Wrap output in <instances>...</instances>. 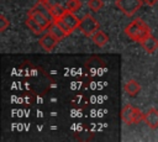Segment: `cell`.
I'll return each instance as SVG.
<instances>
[{
    "mask_svg": "<svg viewBox=\"0 0 158 142\" xmlns=\"http://www.w3.org/2000/svg\"><path fill=\"white\" fill-rule=\"evenodd\" d=\"M9 25H10L9 20H6V17H5L4 15H1V16H0V31L4 32V31L9 27Z\"/></svg>",
    "mask_w": 158,
    "mask_h": 142,
    "instance_id": "obj_18",
    "label": "cell"
},
{
    "mask_svg": "<svg viewBox=\"0 0 158 142\" xmlns=\"http://www.w3.org/2000/svg\"><path fill=\"white\" fill-rule=\"evenodd\" d=\"M143 1H144V4H148L149 6H152V5H154L158 0H143Z\"/></svg>",
    "mask_w": 158,
    "mask_h": 142,
    "instance_id": "obj_19",
    "label": "cell"
},
{
    "mask_svg": "<svg viewBox=\"0 0 158 142\" xmlns=\"http://www.w3.org/2000/svg\"><path fill=\"white\" fill-rule=\"evenodd\" d=\"M27 16L32 17L36 22H38V23L43 27V30H47V28H48V26H49V23H51V21H49L44 15H42L40 11H37V10H35V9L30 10V11H28V14H27Z\"/></svg>",
    "mask_w": 158,
    "mask_h": 142,
    "instance_id": "obj_10",
    "label": "cell"
},
{
    "mask_svg": "<svg viewBox=\"0 0 158 142\" xmlns=\"http://www.w3.org/2000/svg\"><path fill=\"white\" fill-rule=\"evenodd\" d=\"M121 119L126 125H133V123H139L144 121V114L131 104H126L122 110H121Z\"/></svg>",
    "mask_w": 158,
    "mask_h": 142,
    "instance_id": "obj_2",
    "label": "cell"
},
{
    "mask_svg": "<svg viewBox=\"0 0 158 142\" xmlns=\"http://www.w3.org/2000/svg\"><path fill=\"white\" fill-rule=\"evenodd\" d=\"M123 90H125V93L128 95V96H136L139 91H141V85H139V83L137 81V80H135V79H130V80H127L126 83H125V85H123Z\"/></svg>",
    "mask_w": 158,
    "mask_h": 142,
    "instance_id": "obj_9",
    "label": "cell"
},
{
    "mask_svg": "<svg viewBox=\"0 0 158 142\" xmlns=\"http://www.w3.org/2000/svg\"><path fill=\"white\" fill-rule=\"evenodd\" d=\"M40 44H41V47L44 49V51H47V52H51V51H53L54 49V47L57 46V43L59 42L53 35H51L48 31L46 32V33H43L42 36H41V38H40Z\"/></svg>",
    "mask_w": 158,
    "mask_h": 142,
    "instance_id": "obj_6",
    "label": "cell"
},
{
    "mask_svg": "<svg viewBox=\"0 0 158 142\" xmlns=\"http://www.w3.org/2000/svg\"><path fill=\"white\" fill-rule=\"evenodd\" d=\"M48 7H52V6H64L67 9V4L69 0H43Z\"/></svg>",
    "mask_w": 158,
    "mask_h": 142,
    "instance_id": "obj_17",
    "label": "cell"
},
{
    "mask_svg": "<svg viewBox=\"0 0 158 142\" xmlns=\"http://www.w3.org/2000/svg\"><path fill=\"white\" fill-rule=\"evenodd\" d=\"M144 122L151 128H158V110L157 109H149L144 114Z\"/></svg>",
    "mask_w": 158,
    "mask_h": 142,
    "instance_id": "obj_8",
    "label": "cell"
},
{
    "mask_svg": "<svg viewBox=\"0 0 158 142\" xmlns=\"http://www.w3.org/2000/svg\"><path fill=\"white\" fill-rule=\"evenodd\" d=\"M26 25H27V27L32 31V32H35L36 35H40V33H42L44 30H43V27L38 23V22H36L32 17H30V16H27V19H26Z\"/></svg>",
    "mask_w": 158,
    "mask_h": 142,
    "instance_id": "obj_13",
    "label": "cell"
},
{
    "mask_svg": "<svg viewBox=\"0 0 158 142\" xmlns=\"http://www.w3.org/2000/svg\"><path fill=\"white\" fill-rule=\"evenodd\" d=\"M141 43V46H142V48L146 51V52H148V53H154L157 49H158V40L154 37V36H152V35H149L148 37H146L142 42H139Z\"/></svg>",
    "mask_w": 158,
    "mask_h": 142,
    "instance_id": "obj_7",
    "label": "cell"
},
{
    "mask_svg": "<svg viewBox=\"0 0 158 142\" xmlns=\"http://www.w3.org/2000/svg\"><path fill=\"white\" fill-rule=\"evenodd\" d=\"M143 4V0H116L117 9L121 10L126 16H132L136 14Z\"/></svg>",
    "mask_w": 158,
    "mask_h": 142,
    "instance_id": "obj_4",
    "label": "cell"
},
{
    "mask_svg": "<svg viewBox=\"0 0 158 142\" xmlns=\"http://www.w3.org/2000/svg\"><path fill=\"white\" fill-rule=\"evenodd\" d=\"M99 27V22L91 15H85L79 23V30L88 37H91L98 30H100Z\"/></svg>",
    "mask_w": 158,
    "mask_h": 142,
    "instance_id": "obj_5",
    "label": "cell"
},
{
    "mask_svg": "<svg viewBox=\"0 0 158 142\" xmlns=\"http://www.w3.org/2000/svg\"><path fill=\"white\" fill-rule=\"evenodd\" d=\"M49 9H51V12H52V16H53V21L62 17L67 12V9L64 6H52Z\"/></svg>",
    "mask_w": 158,
    "mask_h": 142,
    "instance_id": "obj_14",
    "label": "cell"
},
{
    "mask_svg": "<svg viewBox=\"0 0 158 142\" xmlns=\"http://www.w3.org/2000/svg\"><path fill=\"white\" fill-rule=\"evenodd\" d=\"M91 38H93V42H94L98 47H104V46L109 42L107 35H106L104 31H101V30H98V31L91 36Z\"/></svg>",
    "mask_w": 158,
    "mask_h": 142,
    "instance_id": "obj_12",
    "label": "cell"
},
{
    "mask_svg": "<svg viewBox=\"0 0 158 142\" xmlns=\"http://www.w3.org/2000/svg\"><path fill=\"white\" fill-rule=\"evenodd\" d=\"M125 33L132 41L142 42L146 37L151 35V28L142 19H135L125 27Z\"/></svg>",
    "mask_w": 158,
    "mask_h": 142,
    "instance_id": "obj_1",
    "label": "cell"
},
{
    "mask_svg": "<svg viewBox=\"0 0 158 142\" xmlns=\"http://www.w3.org/2000/svg\"><path fill=\"white\" fill-rule=\"evenodd\" d=\"M81 6V2L80 0H69L68 4H67V11H70V12H75L77 10H79Z\"/></svg>",
    "mask_w": 158,
    "mask_h": 142,
    "instance_id": "obj_16",
    "label": "cell"
},
{
    "mask_svg": "<svg viewBox=\"0 0 158 142\" xmlns=\"http://www.w3.org/2000/svg\"><path fill=\"white\" fill-rule=\"evenodd\" d=\"M54 22H57L68 35H70L74 30L79 28V23H80V20L74 15V12H70V11H67L62 17L57 19Z\"/></svg>",
    "mask_w": 158,
    "mask_h": 142,
    "instance_id": "obj_3",
    "label": "cell"
},
{
    "mask_svg": "<svg viewBox=\"0 0 158 142\" xmlns=\"http://www.w3.org/2000/svg\"><path fill=\"white\" fill-rule=\"evenodd\" d=\"M47 31L51 33V35H53L58 41H62V40H64L67 36H68V33L57 23V22H51L49 23V26H48V28H47Z\"/></svg>",
    "mask_w": 158,
    "mask_h": 142,
    "instance_id": "obj_11",
    "label": "cell"
},
{
    "mask_svg": "<svg viewBox=\"0 0 158 142\" xmlns=\"http://www.w3.org/2000/svg\"><path fill=\"white\" fill-rule=\"evenodd\" d=\"M88 6H89L90 10L96 12V11H99V10H101L104 7V1L102 0H89L88 1Z\"/></svg>",
    "mask_w": 158,
    "mask_h": 142,
    "instance_id": "obj_15",
    "label": "cell"
}]
</instances>
